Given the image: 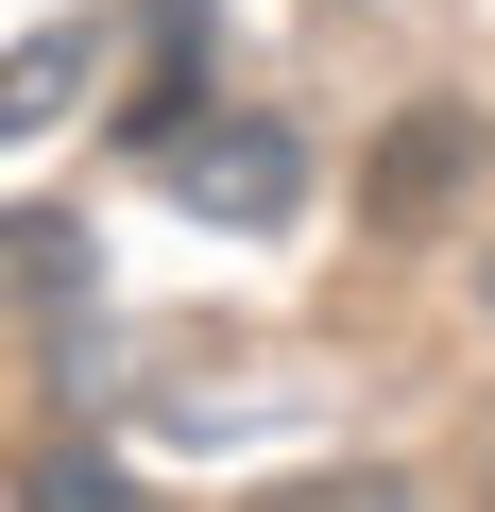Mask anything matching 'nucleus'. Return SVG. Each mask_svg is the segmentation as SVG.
Segmentation results:
<instances>
[{
	"mask_svg": "<svg viewBox=\"0 0 495 512\" xmlns=\"http://www.w3.org/2000/svg\"><path fill=\"white\" fill-rule=\"evenodd\" d=\"M171 188H188L205 222H274V205L308 188V137L257 120V103H239V120H188V137H171Z\"/></svg>",
	"mask_w": 495,
	"mask_h": 512,
	"instance_id": "obj_1",
	"label": "nucleus"
},
{
	"mask_svg": "<svg viewBox=\"0 0 495 512\" xmlns=\"http://www.w3.org/2000/svg\"><path fill=\"white\" fill-rule=\"evenodd\" d=\"M478 171H495V120H478V103H410L359 188H376V222H427V205H461Z\"/></svg>",
	"mask_w": 495,
	"mask_h": 512,
	"instance_id": "obj_2",
	"label": "nucleus"
},
{
	"mask_svg": "<svg viewBox=\"0 0 495 512\" xmlns=\"http://www.w3.org/2000/svg\"><path fill=\"white\" fill-rule=\"evenodd\" d=\"M69 69H86V35H35L18 69H0V120H52V86H69Z\"/></svg>",
	"mask_w": 495,
	"mask_h": 512,
	"instance_id": "obj_3",
	"label": "nucleus"
},
{
	"mask_svg": "<svg viewBox=\"0 0 495 512\" xmlns=\"http://www.w3.org/2000/svg\"><path fill=\"white\" fill-rule=\"evenodd\" d=\"M257 512H410V478H291V495H257Z\"/></svg>",
	"mask_w": 495,
	"mask_h": 512,
	"instance_id": "obj_4",
	"label": "nucleus"
},
{
	"mask_svg": "<svg viewBox=\"0 0 495 512\" xmlns=\"http://www.w3.org/2000/svg\"><path fill=\"white\" fill-rule=\"evenodd\" d=\"M52 512H137V495H103L86 461H52Z\"/></svg>",
	"mask_w": 495,
	"mask_h": 512,
	"instance_id": "obj_5",
	"label": "nucleus"
},
{
	"mask_svg": "<svg viewBox=\"0 0 495 512\" xmlns=\"http://www.w3.org/2000/svg\"><path fill=\"white\" fill-rule=\"evenodd\" d=\"M478 308H495V256H478Z\"/></svg>",
	"mask_w": 495,
	"mask_h": 512,
	"instance_id": "obj_6",
	"label": "nucleus"
}]
</instances>
